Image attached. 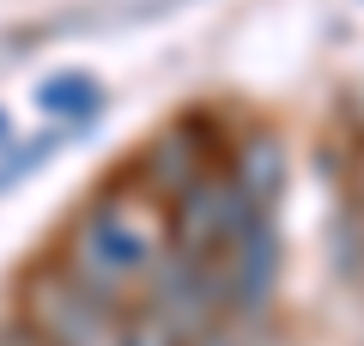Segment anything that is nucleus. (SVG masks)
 Instances as JSON below:
<instances>
[{
	"label": "nucleus",
	"instance_id": "1",
	"mask_svg": "<svg viewBox=\"0 0 364 346\" xmlns=\"http://www.w3.org/2000/svg\"><path fill=\"white\" fill-rule=\"evenodd\" d=\"M170 256V231H164V201H152L146 189H104L79 206V219L67 225L61 261L91 285V292L134 304L152 285V273Z\"/></svg>",
	"mask_w": 364,
	"mask_h": 346
},
{
	"label": "nucleus",
	"instance_id": "2",
	"mask_svg": "<svg viewBox=\"0 0 364 346\" xmlns=\"http://www.w3.org/2000/svg\"><path fill=\"white\" fill-rule=\"evenodd\" d=\"M18 322L43 346H128V304L91 292L61 256L37 261L18 285Z\"/></svg>",
	"mask_w": 364,
	"mask_h": 346
},
{
	"label": "nucleus",
	"instance_id": "3",
	"mask_svg": "<svg viewBox=\"0 0 364 346\" xmlns=\"http://www.w3.org/2000/svg\"><path fill=\"white\" fill-rule=\"evenodd\" d=\"M255 201L231 182V170L213 164L207 177H195L188 189H176L164 201V231H170V249L176 256H207V261H225V243L249 225Z\"/></svg>",
	"mask_w": 364,
	"mask_h": 346
},
{
	"label": "nucleus",
	"instance_id": "4",
	"mask_svg": "<svg viewBox=\"0 0 364 346\" xmlns=\"http://www.w3.org/2000/svg\"><path fill=\"white\" fill-rule=\"evenodd\" d=\"M225 280H231V316L261 322L273 310V285H279V225H273V206H255L249 225L225 243Z\"/></svg>",
	"mask_w": 364,
	"mask_h": 346
},
{
	"label": "nucleus",
	"instance_id": "5",
	"mask_svg": "<svg viewBox=\"0 0 364 346\" xmlns=\"http://www.w3.org/2000/svg\"><path fill=\"white\" fill-rule=\"evenodd\" d=\"M207 170H213V134H207L200 115H188V122H170L164 134H152V140L140 146L128 182L146 189L152 201H170L176 189H188V182L207 177Z\"/></svg>",
	"mask_w": 364,
	"mask_h": 346
},
{
	"label": "nucleus",
	"instance_id": "6",
	"mask_svg": "<svg viewBox=\"0 0 364 346\" xmlns=\"http://www.w3.org/2000/svg\"><path fill=\"white\" fill-rule=\"evenodd\" d=\"M225 170H231V182L255 206H273V201H279V189H286V146L273 140V134H243Z\"/></svg>",
	"mask_w": 364,
	"mask_h": 346
},
{
	"label": "nucleus",
	"instance_id": "7",
	"mask_svg": "<svg viewBox=\"0 0 364 346\" xmlns=\"http://www.w3.org/2000/svg\"><path fill=\"white\" fill-rule=\"evenodd\" d=\"M37 110L55 115V122H67V128H85L91 115L104 110V79H97V73H79V67L49 73L37 85Z\"/></svg>",
	"mask_w": 364,
	"mask_h": 346
},
{
	"label": "nucleus",
	"instance_id": "8",
	"mask_svg": "<svg viewBox=\"0 0 364 346\" xmlns=\"http://www.w3.org/2000/svg\"><path fill=\"white\" fill-rule=\"evenodd\" d=\"M67 134H79V128H67V122H55L49 134H37V140H25V146H13V152L0 158V189H13V182H25V177H37L43 164H49L55 152H61V140Z\"/></svg>",
	"mask_w": 364,
	"mask_h": 346
},
{
	"label": "nucleus",
	"instance_id": "9",
	"mask_svg": "<svg viewBox=\"0 0 364 346\" xmlns=\"http://www.w3.org/2000/svg\"><path fill=\"white\" fill-rule=\"evenodd\" d=\"M128 346H195V340H188L164 310H152V304L134 298V304H128Z\"/></svg>",
	"mask_w": 364,
	"mask_h": 346
},
{
	"label": "nucleus",
	"instance_id": "10",
	"mask_svg": "<svg viewBox=\"0 0 364 346\" xmlns=\"http://www.w3.org/2000/svg\"><path fill=\"white\" fill-rule=\"evenodd\" d=\"M195 346H261V340H255V322H243V316H219Z\"/></svg>",
	"mask_w": 364,
	"mask_h": 346
},
{
	"label": "nucleus",
	"instance_id": "11",
	"mask_svg": "<svg viewBox=\"0 0 364 346\" xmlns=\"http://www.w3.org/2000/svg\"><path fill=\"white\" fill-rule=\"evenodd\" d=\"M0 346H18V340H13V328H0Z\"/></svg>",
	"mask_w": 364,
	"mask_h": 346
},
{
	"label": "nucleus",
	"instance_id": "12",
	"mask_svg": "<svg viewBox=\"0 0 364 346\" xmlns=\"http://www.w3.org/2000/svg\"><path fill=\"white\" fill-rule=\"evenodd\" d=\"M0 146H6V110H0Z\"/></svg>",
	"mask_w": 364,
	"mask_h": 346
}]
</instances>
